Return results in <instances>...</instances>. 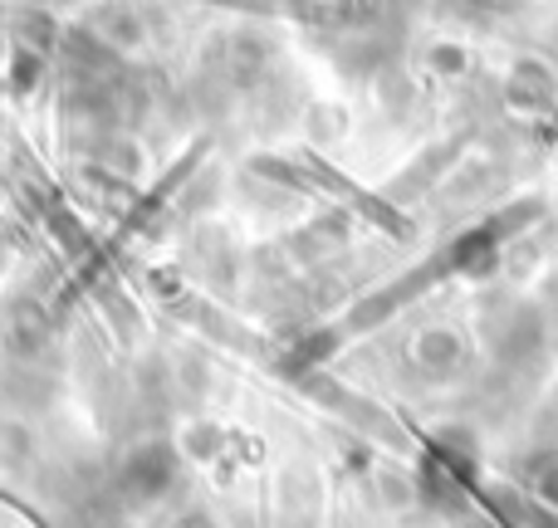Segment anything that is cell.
<instances>
[{
    "instance_id": "obj_1",
    "label": "cell",
    "mask_w": 558,
    "mask_h": 528,
    "mask_svg": "<svg viewBox=\"0 0 558 528\" xmlns=\"http://www.w3.org/2000/svg\"><path fill=\"white\" fill-rule=\"evenodd\" d=\"M412 363L422 367V372H432V377L461 372V367H465V337L456 333V328H446V323L422 328V333H416V343H412Z\"/></svg>"
},
{
    "instance_id": "obj_2",
    "label": "cell",
    "mask_w": 558,
    "mask_h": 528,
    "mask_svg": "<svg viewBox=\"0 0 558 528\" xmlns=\"http://www.w3.org/2000/svg\"><path fill=\"white\" fill-rule=\"evenodd\" d=\"M530 490H534V500H539L544 509L558 514V455H554V461H544L539 470L530 475Z\"/></svg>"
}]
</instances>
